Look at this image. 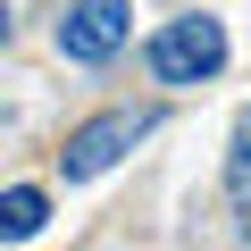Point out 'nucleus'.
Returning a JSON list of instances; mask_svg holds the SVG:
<instances>
[{"mask_svg":"<svg viewBox=\"0 0 251 251\" xmlns=\"http://www.w3.org/2000/svg\"><path fill=\"white\" fill-rule=\"evenodd\" d=\"M151 126H159V109H100V117H84L75 134H67V151H59V168L84 184V176H100V168H117L134 143H151Z\"/></svg>","mask_w":251,"mask_h":251,"instance_id":"nucleus-2","label":"nucleus"},{"mask_svg":"<svg viewBox=\"0 0 251 251\" xmlns=\"http://www.w3.org/2000/svg\"><path fill=\"white\" fill-rule=\"evenodd\" d=\"M226 184H234V201H243V218H251V109L234 117V151H226Z\"/></svg>","mask_w":251,"mask_h":251,"instance_id":"nucleus-5","label":"nucleus"},{"mask_svg":"<svg viewBox=\"0 0 251 251\" xmlns=\"http://www.w3.org/2000/svg\"><path fill=\"white\" fill-rule=\"evenodd\" d=\"M42 184H9V201H0V234L9 243H25V234H42Z\"/></svg>","mask_w":251,"mask_h":251,"instance_id":"nucleus-4","label":"nucleus"},{"mask_svg":"<svg viewBox=\"0 0 251 251\" xmlns=\"http://www.w3.org/2000/svg\"><path fill=\"white\" fill-rule=\"evenodd\" d=\"M126 25H134L126 0H75V9L59 17V50H67L75 67H100V59L126 50Z\"/></svg>","mask_w":251,"mask_h":251,"instance_id":"nucleus-3","label":"nucleus"},{"mask_svg":"<svg viewBox=\"0 0 251 251\" xmlns=\"http://www.w3.org/2000/svg\"><path fill=\"white\" fill-rule=\"evenodd\" d=\"M243 234H251V218H243Z\"/></svg>","mask_w":251,"mask_h":251,"instance_id":"nucleus-6","label":"nucleus"},{"mask_svg":"<svg viewBox=\"0 0 251 251\" xmlns=\"http://www.w3.org/2000/svg\"><path fill=\"white\" fill-rule=\"evenodd\" d=\"M143 59H151L159 84H209V75L226 67V25H218V17H168Z\"/></svg>","mask_w":251,"mask_h":251,"instance_id":"nucleus-1","label":"nucleus"}]
</instances>
